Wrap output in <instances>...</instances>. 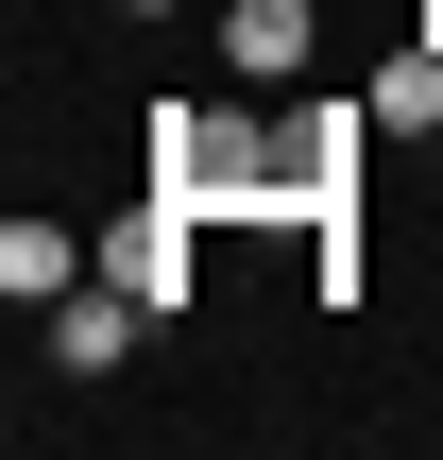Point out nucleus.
I'll list each match as a JSON object with an SVG mask.
<instances>
[{
    "mask_svg": "<svg viewBox=\"0 0 443 460\" xmlns=\"http://www.w3.org/2000/svg\"><path fill=\"white\" fill-rule=\"evenodd\" d=\"M154 188H171V205H273V137L222 119V102H171V119H154Z\"/></svg>",
    "mask_w": 443,
    "mask_h": 460,
    "instance_id": "obj_1",
    "label": "nucleus"
},
{
    "mask_svg": "<svg viewBox=\"0 0 443 460\" xmlns=\"http://www.w3.org/2000/svg\"><path fill=\"white\" fill-rule=\"evenodd\" d=\"M137 324H154V307H137L120 273H85V290L51 307V376H120V358H137Z\"/></svg>",
    "mask_w": 443,
    "mask_h": 460,
    "instance_id": "obj_5",
    "label": "nucleus"
},
{
    "mask_svg": "<svg viewBox=\"0 0 443 460\" xmlns=\"http://www.w3.org/2000/svg\"><path fill=\"white\" fill-rule=\"evenodd\" d=\"M307 17H324V0H222V68H239V85H290V68H307Z\"/></svg>",
    "mask_w": 443,
    "mask_h": 460,
    "instance_id": "obj_6",
    "label": "nucleus"
},
{
    "mask_svg": "<svg viewBox=\"0 0 443 460\" xmlns=\"http://www.w3.org/2000/svg\"><path fill=\"white\" fill-rule=\"evenodd\" d=\"M85 273H102V239H68V222H34V205H17V222H0V290H17V307H34V324H51V307H68V290H85Z\"/></svg>",
    "mask_w": 443,
    "mask_h": 460,
    "instance_id": "obj_4",
    "label": "nucleus"
},
{
    "mask_svg": "<svg viewBox=\"0 0 443 460\" xmlns=\"http://www.w3.org/2000/svg\"><path fill=\"white\" fill-rule=\"evenodd\" d=\"M427 51H443V0H427Z\"/></svg>",
    "mask_w": 443,
    "mask_h": 460,
    "instance_id": "obj_8",
    "label": "nucleus"
},
{
    "mask_svg": "<svg viewBox=\"0 0 443 460\" xmlns=\"http://www.w3.org/2000/svg\"><path fill=\"white\" fill-rule=\"evenodd\" d=\"M443 119V51H393V68H376V137H427Z\"/></svg>",
    "mask_w": 443,
    "mask_h": 460,
    "instance_id": "obj_7",
    "label": "nucleus"
},
{
    "mask_svg": "<svg viewBox=\"0 0 443 460\" xmlns=\"http://www.w3.org/2000/svg\"><path fill=\"white\" fill-rule=\"evenodd\" d=\"M359 137H376V102H307V119L273 137V205H341V171H359Z\"/></svg>",
    "mask_w": 443,
    "mask_h": 460,
    "instance_id": "obj_3",
    "label": "nucleus"
},
{
    "mask_svg": "<svg viewBox=\"0 0 443 460\" xmlns=\"http://www.w3.org/2000/svg\"><path fill=\"white\" fill-rule=\"evenodd\" d=\"M102 273H120V290H137V307H154V324H171V307H188V290H205V273H188V205H171V188H154V205H137V222H102Z\"/></svg>",
    "mask_w": 443,
    "mask_h": 460,
    "instance_id": "obj_2",
    "label": "nucleus"
}]
</instances>
